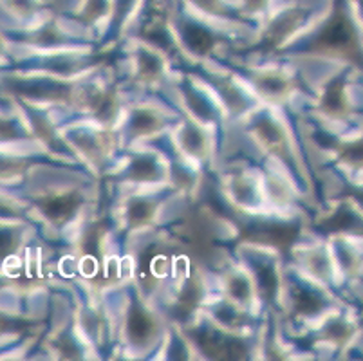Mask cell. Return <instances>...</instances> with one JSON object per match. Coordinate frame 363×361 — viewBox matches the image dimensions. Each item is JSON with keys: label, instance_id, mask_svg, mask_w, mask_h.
<instances>
[{"label": "cell", "instance_id": "1", "mask_svg": "<svg viewBox=\"0 0 363 361\" xmlns=\"http://www.w3.org/2000/svg\"><path fill=\"white\" fill-rule=\"evenodd\" d=\"M318 48L347 56L356 64L363 65V52L358 45L354 26L342 8L336 9L328 24L323 26L318 36Z\"/></svg>", "mask_w": 363, "mask_h": 361}, {"label": "cell", "instance_id": "2", "mask_svg": "<svg viewBox=\"0 0 363 361\" xmlns=\"http://www.w3.org/2000/svg\"><path fill=\"white\" fill-rule=\"evenodd\" d=\"M323 228L328 231H362L363 233V218L354 213V210L347 206H340L331 217L323 223Z\"/></svg>", "mask_w": 363, "mask_h": 361}, {"label": "cell", "instance_id": "3", "mask_svg": "<svg viewBox=\"0 0 363 361\" xmlns=\"http://www.w3.org/2000/svg\"><path fill=\"white\" fill-rule=\"evenodd\" d=\"M78 206V197L76 195H58L44 203V211L52 221H64L69 215L74 213Z\"/></svg>", "mask_w": 363, "mask_h": 361}, {"label": "cell", "instance_id": "4", "mask_svg": "<svg viewBox=\"0 0 363 361\" xmlns=\"http://www.w3.org/2000/svg\"><path fill=\"white\" fill-rule=\"evenodd\" d=\"M322 107L331 114H342L347 109V98H345V87L342 79H335L328 85L322 98Z\"/></svg>", "mask_w": 363, "mask_h": 361}, {"label": "cell", "instance_id": "5", "mask_svg": "<svg viewBox=\"0 0 363 361\" xmlns=\"http://www.w3.org/2000/svg\"><path fill=\"white\" fill-rule=\"evenodd\" d=\"M152 320L141 311H132L130 318H128V334H130L136 342H141V340H147L152 334Z\"/></svg>", "mask_w": 363, "mask_h": 361}, {"label": "cell", "instance_id": "6", "mask_svg": "<svg viewBox=\"0 0 363 361\" xmlns=\"http://www.w3.org/2000/svg\"><path fill=\"white\" fill-rule=\"evenodd\" d=\"M186 42L196 52H206L213 44L212 36L208 35L204 29L196 28V26H190L186 29Z\"/></svg>", "mask_w": 363, "mask_h": 361}, {"label": "cell", "instance_id": "7", "mask_svg": "<svg viewBox=\"0 0 363 361\" xmlns=\"http://www.w3.org/2000/svg\"><path fill=\"white\" fill-rule=\"evenodd\" d=\"M340 155H342L345 163L363 168V135L359 139H356V141H351V143L345 145L342 148V152H340Z\"/></svg>", "mask_w": 363, "mask_h": 361}, {"label": "cell", "instance_id": "8", "mask_svg": "<svg viewBox=\"0 0 363 361\" xmlns=\"http://www.w3.org/2000/svg\"><path fill=\"white\" fill-rule=\"evenodd\" d=\"M296 309L303 314H313L322 307V300L316 294L308 293V291H300L295 296Z\"/></svg>", "mask_w": 363, "mask_h": 361}, {"label": "cell", "instance_id": "9", "mask_svg": "<svg viewBox=\"0 0 363 361\" xmlns=\"http://www.w3.org/2000/svg\"><path fill=\"white\" fill-rule=\"evenodd\" d=\"M154 175H156V167L148 159H141V161L134 163V167H132V177L140 179V181L150 179Z\"/></svg>", "mask_w": 363, "mask_h": 361}, {"label": "cell", "instance_id": "10", "mask_svg": "<svg viewBox=\"0 0 363 361\" xmlns=\"http://www.w3.org/2000/svg\"><path fill=\"white\" fill-rule=\"evenodd\" d=\"M148 215H150V206H148L147 203H143V201L132 203L130 210H128V218H130L132 223H136V224L147 221Z\"/></svg>", "mask_w": 363, "mask_h": 361}, {"label": "cell", "instance_id": "11", "mask_svg": "<svg viewBox=\"0 0 363 361\" xmlns=\"http://www.w3.org/2000/svg\"><path fill=\"white\" fill-rule=\"evenodd\" d=\"M259 280H260V287L264 289L266 294H272L277 287V277L269 267H260L259 270Z\"/></svg>", "mask_w": 363, "mask_h": 361}, {"label": "cell", "instance_id": "12", "mask_svg": "<svg viewBox=\"0 0 363 361\" xmlns=\"http://www.w3.org/2000/svg\"><path fill=\"white\" fill-rule=\"evenodd\" d=\"M154 127H156V119L152 118L148 112H140V114H136V118H134V128H136V130L148 132Z\"/></svg>", "mask_w": 363, "mask_h": 361}, {"label": "cell", "instance_id": "13", "mask_svg": "<svg viewBox=\"0 0 363 361\" xmlns=\"http://www.w3.org/2000/svg\"><path fill=\"white\" fill-rule=\"evenodd\" d=\"M349 333H351V331H349V327L342 322L331 323L328 329V336L331 338V340H336V342H340V340H345V338L349 336Z\"/></svg>", "mask_w": 363, "mask_h": 361}, {"label": "cell", "instance_id": "14", "mask_svg": "<svg viewBox=\"0 0 363 361\" xmlns=\"http://www.w3.org/2000/svg\"><path fill=\"white\" fill-rule=\"evenodd\" d=\"M230 291H232V294L237 298V300H244V298H247L250 287H247V284L244 282V280L237 278V280H233V282L230 284Z\"/></svg>", "mask_w": 363, "mask_h": 361}, {"label": "cell", "instance_id": "15", "mask_svg": "<svg viewBox=\"0 0 363 361\" xmlns=\"http://www.w3.org/2000/svg\"><path fill=\"white\" fill-rule=\"evenodd\" d=\"M13 248V238L8 233H0V255H8Z\"/></svg>", "mask_w": 363, "mask_h": 361}, {"label": "cell", "instance_id": "16", "mask_svg": "<svg viewBox=\"0 0 363 361\" xmlns=\"http://www.w3.org/2000/svg\"><path fill=\"white\" fill-rule=\"evenodd\" d=\"M362 8H363V0H362Z\"/></svg>", "mask_w": 363, "mask_h": 361}]
</instances>
